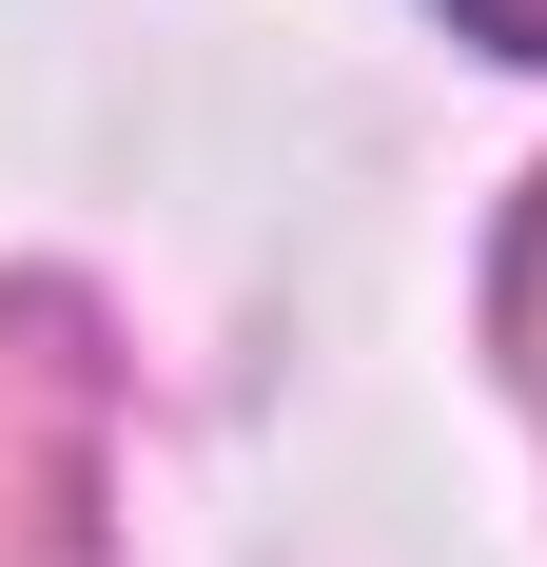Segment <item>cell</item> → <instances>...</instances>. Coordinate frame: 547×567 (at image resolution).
I'll use <instances>...</instances> for the list:
<instances>
[{"label":"cell","instance_id":"6da1fadb","mask_svg":"<svg viewBox=\"0 0 547 567\" xmlns=\"http://www.w3.org/2000/svg\"><path fill=\"white\" fill-rule=\"evenodd\" d=\"M0 567H99V352L59 293L0 313Z\"/></svg>","mask_w":547,"mask_h":567},{"label":"cell","instance_id":"7a4b0ae2","mask_svg":"<svg viewBox=\"0 0 547 567\" xmlns=\"http://www.w3.org/2000/svg\"><path fill=\"white\" fill-rule=\"evenodd\" d=\"M528 352H547V235H528Z\"/></svg>","mask_w":547,"mask_h":567}]
</instances>
